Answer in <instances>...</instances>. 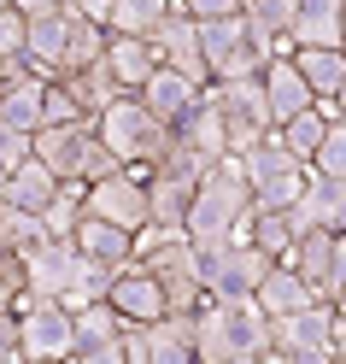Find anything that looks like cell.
Masks as SVG:
<instances>
[{
    "label": "cell",
    "instance_id": "14",
    "mask_svg": "<svg viewBox=\"0 0 346 364\" xmlns=\"http://www.w3.org/2000/svg\"><path fill=\"white\" fill-rule=\"evenodd\" d=\"M71 264H77V247L71 241H41L24 253V294L30 300H59L65 282H71Z\"/></svg>",
    "mask_w": 346,
    "mask_h": 364
},
{
    "label": "cell",
    "instance_id": "4",
    "mask_svg": "<svg viewBox=\"0 0 346 364\" xmlns=\"http://www.w3.org/2000/svg\"><path fill=\"white\" fill-rule=\"evenodd\" d=\"M94 135H100V147L118 159L124 171H153L158 153L171 147V129L158 124L135 95H118V100H112L100 118H94Z\"/></svg>",
    "mask_w": 346,
    "mask_h": 364
},
{
    "label": "cell",
    "instance_id": "23",
    "mask_svg": "<svg viewBox=\"0 0 346 364\" xmlns=\"http://www.w3.org/2000/svg\"><path fill=\"white\" fill-rule=\"evenodd\" d=\"M288 41L293 48H340V0H299Z\"/></svg>",
    "mask_w": 346,
    "mask_h": 364
},
{
    "label": "cell",
    "instance_id": "46",
    "mask_svg": "<svg viewBox=\"0 0 346 364\" xmlns=\"http://www.w3.org/2000/svg\"><path fill=\"white\" fill-rule=\"evenodd\" d=\"M329 353L346 364V317H340V311H335V341H329Z\"/></svg>",
    "mask_w": 346,
    "mask_h": 364
},
{
    "label": "cell",
    "instance_id": "24",
    "mask_svg": "<svg viewBox=\"0 0 346 364\" xmlns=\"http://www.w3.org/2000/svg\"><path fill=\"white\" fill-rule=\"evenodd\" d=\"M65 95H71V106L82 112V118H100V112L118 100V82L106 77V65H88V71H65V77H53Z\"/></svg>",
    "mask_w": 346,
    "mask_h": 364
},
{
    "label": "cell",
    "instance_id": "33",
    "mask_svg": "<svg viewBox=\"0 0 346 364\" xmlns=\"http://www.w3.org/2000/svg\"><path fill=\"white\" fill-rule=\"evenodd\" d=\"M71 317H77V347H106V341H118V335L129 329L106 300H100V306H82V311H71Z\"/></svg>",
    "mask_w": 346,
    "mask_h": 364
},
{
    "label": "cell",
    "instance_id": "22",
    "mask_svg": "<svg viewBox=\"0 0 346 364\" xmlns=\"http://www.w3.org/2000/svg\"><path fill=\"white\" fill-rule=\"evenodd\" d=\"M293 71L306 77L311 88V100H335L340 95V82H346V53L340 48H293Z\"/></svg>",
    "mask_w": 346,
    "mask_h": 364
},
{
    "label": "cell",
    "instance_id": "30",
    "mask_svg": "<svg viewBox=\"0 0 346 364\" xmlns=\"http://www.w3.org/2000/svg\"><path fill=\"white\" fill-rule=\"evenodd\" d=\"M82 223V182H59L53 206L41 212V230H48V241H71Z\"/></svg>",
    "mask_w": 346,
    "mask_h": 364
},
{
    "label": "cell",
    "instance_id": "45",
    "mask_svg": "<svg viewBox=\"0 0 346 364\" xmlns=\"http://www.w3.org/2000/svg\"><path fill=\"white\" fill-rule=\"evenodd\" d=\"M6 6L18 18H48V12H59V0H6Z\"/></svg>",
    "mask_w": 346,
    "mask_h": 364
},
{
    "label": "cell",
    "instance_id": "49",
    "mask_svg": "<svg viewBox=\"0 0 346 364\" xmlns=\"http://www.w3.org/2000/svg\"><path fill=\"white\" fill-rule=\"evenodd\" d=\"M329 306H335V311L346 317V282H340V294H335V300H329Z\"/></svg>",
    "mask_w": 346,
    "mask_h": 364
},
{
    "label": "cell",
    "instance_id": "7",
    "mask_svg": "<svg viewBox=\"0 0 346 364\" xmlns=\"http://www.w3.org/2000/svg\"><path fill=\"white\" fill-rule=\"evenodd\" d=\"M82 218H100L124 235H141L147 230V171H112L106 182H88Z\"/></svg>",
    "mask_w": 346,
    "mask_h": 364
},
{
    "label": "cell",
    "instance_id": "21",
    "mask_svg": "<svg viewBox=\"0 0 346 364\" xmlns=\"http://www.w3.org/2000/svg\"><path fill=\"white\" fill-rule=\"evenodd\" d=\"M317 294L306 288V277H299L293 264H270L264 270V282L252 288V306H259L264 317H288V311H299V306H311Z\"/></svg>",
    "mask_w": 346,
    "mask_h": 364
},
{
    "label": "cell",
    "instance_id": "39",
    "mask_svg": "<svg viewBox=\"0 0 346 364\" xmlns=\"http://www.w3.org/2000/svg\"><path fill=\"white\" fill-rule=\"evenodd\" d=\"M24 159H30V135H18V129L0 124V182H6L18 165H24Z\"/></svg>",
    "mask_w": 346,
    "mask_h": 364
},
{
    "label": "cell",
    "instance_id": "11",
    "mask_svg": "<svg viewBox=\"0 0 346 364\" xmlns=\"http://www.w3.org/2000/svg\"><path fill=\"white\" fill-rule=\"evenodd\" d=\"M329 341H335V306L329 300H311L288 317H270V347L288 358L293 353H329Z\"/></svg>",
    "mask_w": 346,
    "mask_h": 364
},
{
    "label": "cell",
    "instance_id": "27",
    "mask_svg": "<svg viewBox=\"0 0 346 364\" xmlns=\"http://www.w3.org/2000/svg\"><path fill=\"white\" fill-rule=\"evenodd\" d=\"M288 171H306L299 159L282 147V135H264V141H252L247 153H241V176H247V188H259V182H270V176H288Z\"/></svg>",
    "mask_w": 346,
    "mask_h": 364
},
{
    "label": "cell",
    "instance_id": "36",
    "mask_svg": "<svg viewBox=\"0 0 346 364\" xmlns=\"http://www.w3.org/2000/svg\"><path fill=\"white\" fill-rule=\"evenodd\" d=\"M299 194H306V171L270 176V182H259V188H252V212H288Z\"/></svg>",
    "mask_w": 346,
    "mask_h": 364
},
{
    "label": "cell",
    "instance_id": "15",
    "mask_svg": "<svg viewBox=\"0 0 346 364\" xmlns=\"http://www.w3.org/2000/svg\"><path fill=\"white\" fill-rule=\"evenodd\" d=\"M106 77L118 82V95H141V82L158 71V59H153V41L141 36H106Z\"/></svg>",
    "mask_w": 346,
    "mask_h": 364
},
{
    "label": "cell",
    "instance_id": "40",
    "mask_svg": "<svg viewBox=\"0 0 346 364\" xmlns=\"http://www.w3.org/2000/svg\"><path fill=\"white\" fill-rule=\"evenodd\" d=\"M24 53V18H18L12 6H0V59Z\"/></svg>",
    "mask_w": 346,
    "mask_h": 364
},
{
    "label": "cell",
    "instance_id": "41",
    "mask_svg": "<svg viewBox=\"0 0 346 364\" xmlns=\"http://www.w3.org/2000/svg\"><path fill=\"white\" fill-rule=\"evenodd\" d=\"M0 364H24V347H18V317L0 311Z\"/></svg>",
    "mask_w": 346,
    "mask_h": 364
},
{
    "label": "cell",
    "instance_id": "16",
    "mask_svg": "<svg viewBox=\"0 0 346 364\" xmlns=\"http://www.w3.org/2000/svg\"><path fill=\"white\" fill-rule=\"evenodd\" d=\"M24 65H30V77H41V82H53L65 71V12L24 18Z\"/></svg>",
    "mask_w": 346,
    "mask_h": 364
},
{
    "label": "cell",
    "instance_id": "8",
    "mask_svg": "<svg viewBox=\"0 0 346 364\" xmlns=\"http://www.w3.org/2000/svg\"><path fill=\"white\" fill-rule=\"evenodd\" d=\"M200 59H205V77L212 82H247L264 71L259 48L247 41L241 18H223V24H200Z\"/></svg>",
    "mask_w": 346,
    "mask_h": 364
},
{
    "label": "cell",
    "instance_id": "10",
    "mask_svg": "<svg viewBox=\"0 0 346 364\" xmlns=\"http://www.w3.org/2000/svg\"><path fill=\"white\" fill-rule=\"evenodd\" d=\"M147 41H153V59L165 65V71L188 77L194 88L212 82V77H205V59H200V24H194V18L182 12V6H176V12H171V18H165V24H158Z\"/></svg>",
    "mask_w": 346,
    "mask_h": 364
},
{
    "label": "cell",
    "instance_id": "53",
    "mask_svg": "<svg viewBox=\"0 0 346 364\" xmlns=\"http://www.w3.org/2000/svg\"><path fill=\"white\" fill-rule=\"evenodd\" d=\"M0 6H6V0H0Z\"/></svg>",
    "mask_w": 346,
    "mask_h": 364
},
{
    "label": "cell",
    "instance_id": "28",
    "mask_svg": "<svg viewBox=\"0 0 346 364\" xmlns=\"http://www.w3.org/2000/svg\"><path fill=\"white\" fill-rule=\"evenodd\" d=\"M100 59H106V24L65 12V71H88V65H100Z\"/></svg>",
    "mask_w": 346,
    "mask_h": 364
},
{
    "label": "cell",
    "instance_id": "29",
    "mask_svg": "<svg viewBox=\"0 0 346 364\" xmlns=\"http://www.w3.org/2000/svg\"><path fill=\"white\" fill-rule=\"evenodd\" d=\"M106 288H112V270H100V264H88V259L77 253V264H71V282H65V294H59V306H65V311L100 306V300H106Z\"/></svg>",
    "mask_w": 346,
    "mask_h": 364
},
{
    "label": "cell",
    "instance_id": "20",
    "mask_svg": "<svg viewBox=\"0 0 346 364\" xmlns=\"http://www.w3.org/2000/svg\"><path fill=\"white\" fill-rule=\"evenodd\" d=\"M135 100H141V106H147V112H153V118L165 124V129H176V118H182V112H188V106L200 100V88H194L188 77H176V71H165V65H158V71L141 82V95H135Z\"/></svg>",
    "mask_w": 346,
    "mask_h": 364
},
{
    "label": "cell",
    "instance_id": "34",
    "mask_svg": "<svg viewBox=\"0 0 346 364\" xmlns=\"http://www.w3.org/2000/svg\"><path fill=\"white\" fill-rule=\"evenodd\" d=\"M153 176H165V182H176V188H194V182L205 176V159H200L194 147H182L176 135H171V147L158 153V165H153Z\"/></svg>",
    "mask_w": 346,
    "mask_h": 364
},
{
    "label": "cell",
    "instance_id": "2",
    "mask_svg": "<svg viewBox=\"0 0 346 364\" xmlns=\"http://www.w3.org/2000/svg\"><path fill=\"white\" fill-rule=\"evenodd\" d=\"M270 347V317L247 300H205L194 311V358L217 364L229 353H264Z\"/></svg>",
    "mask_w": 346,
    "mask_h": 364
},
{
    "label": "cell",
    "instance_id": "51",
    "mask_svg": "<svg viewBox=\"0 0 346 364\" xmlns=\"http://www.w3.org/2000/svg\"><path fill=\"white\" fill-rule=\"evenodd\" d=\"M30 364H53V358H30Z\"/></svg>",
    "mask_w": 346,
    "mask_h": 364
},
{
    "label": "cell",
    "instance_id": "12",
    "mask_svg": "<svg viewBox=\"0 0 346 364\" xmlns=\"http://www.w3.org/2000/svg\"><path fill=\"white\" fill-rule=\"evenodd\" d=\"M106 306L118 311L124 323L147 329V323H158V317H165V288L153 282L147 264H124L118 277H112V288H106Z\"/></svg>",
    "mask_w": 346,
    "mask_h": 364
},
{
    "label": "cell",
    "instance_id": "18",
    "mask_svg": "<svg viewBox=\"0 0 346 364\" xmlns=\"http://www.w3.org/2000/svg\"><path fill=\"white\" fill-rule=\"evenodd\" d=\"M71 247H77L88 264L112 270V277H118L124 264H135V241H129L124 230H112V223H100V218H82V223H77V235H71Z\"/></svg>",
    "mask_w": 346,
    "mask_h": 364
},
{
    "label": "cell",
    "instance_id": "38",
    "mask_svg": "<svg viewBox=\"0 0 346 364\" xmlns=\"http://www.w3.org/2000/svg\"><path fill=\"white\" fill-rule=\"evenodd\" d=\"M247 0H182V12L194 18V24H223V18H241Z\"/></svg>",
    "mask_w": 346,
    "mask_h": 364
},
{
    "label": "cell",
    "instance_id": "54",
    "mask_svg": "<svg viewBox=\"0 0 346 364\" xmlns=\"http://www.w3.org/2000/svg\"><path fill=\"white\" fill-rule=\"evenodd\" d=\"M176 6H182V0H176Z\"/></svg>",
    "mask_w": 346,
    "mask_h": 364
},
{
    "label": "cell",
    "instance_id": "6",
    "mask_svg": "<svg viewBox=\"0 0 346 364\" xmlns=\"http://www.w3.org/2000/svg\"><path fill=\"white\" fill-rule=\"evenodd\" d=\"M270 259L247 241H217V247H200V288L205 300H247L252 288L264 282Z\"/></svg>",
    "mask_w": 346,
    "mask_h": 364
},
{
    "label": "cell",
    "instance_id": "9",
    "mask_svg": "<svg viewBox=\"0 0 346 364\" xmlns=\"http://www.w3.org/2000/svg\"><path fill=\"white\" fill-rule=\"evenodd\" d=\"M282 264H293L299 277H306V288L317 294V300H335L340 282H346V235H335V230H311V235L293 241V253H288Z\"/></svg>",
    "mask_w": 346,
    "mask_h": 364
},
{
    "label": "cell",
    "instance_id": "31",
    "mask_svg": "<svg viewBox=\"0 0 346 364\" xmlns=\"http://www.w3.org/2000/svg\"><path fill=\"white\" fill-rule=\"evenodd\" d=\"M323 129H329V118H323L317 106H306V112H299V118H288V124H276L282 147L299 159V165H311V153H317V141H323Z\"/></svg>",
    "mask_w": 346,
    "mask_h": 364
},
{
    "label": "cell",
    "instance_id": "47",
    "mask_svg": "<svg viewBox=\"0 0 346 364\" xmlns=\"http://www.w3.org/2000/svg\"><path fill=\"white\" fill-rule=\"evenodd\" d=\"M329 358H335V353H293L288 364H329Z\"/></svg>",
    "mask_w": 346,
    "mask_h": 364
},
{
    "label": "cell",
    "instance_id": "52",
    "mask_svg": "<svg viewBox=\"0 0 346 364\" xmlns=\"http://www.w3.org/2000/svg\"><path fill=\"white\" fill-rule=\"evenodd\" d=\"M329 364H340V358H329Z\"/></svg>",
    "mask_w": 346,
    "mask_h": 364
},
{
    "label": "cell",
    "instance_id": "42",
    "mask_svg": "<svg viewBox=\"0 0 346 364\" xmlns=\"http://www.w3.org/2000/svg\"><path fill=\"white\" fill-rule=\"evenodd\" d=\"M65 364H124V347L118 341H106V347H77Z\"/></svg>",
    "mask_w": 346,
    "mask_h": 364
},
{
    "label": "cell",
    "instance_id": "5",
    "mask_svg": "<svg viewBox=\"0 0 346 364\" xmlns=\"http://www.w3.org/2000/svg\"><path fill=\"white\" fill-rule=\"evenodd\" d=\"M12 317H18V347H24V364H30V358L65 364V358L77 353V317L65 311L59 300H30V294H18Z\"/></svg>",
    "mask_w": 346,
    "mask_h": 364
},
{
    "label": "cell",
    "instance_id": "13",
    "mask_svg": "<svg viewBox=\"0 0 346 364\" xmlns=\"http://www.w3.org/2000/svg\"><path fill=\"white\" fill-rule=\"evenodd\" d=\"M171 135H176L182 147H194L205 165L229 159V147H223V112H217V95H212V88H200V100L176 118V129H171Z\"/></svg>",
    "mask_w": 346,
    "mask_h": 364
},
{
    "label": "cell",
    "instance_id": "37",
    "mask_svg": "<svg viewBox=\"0 0 346 364\" xmlns=\"http://www.w3.org/2000/svg\"><path fill=\"white\" fill-rule=\"evenodd\" d=\"M41 124H82V112L71 106V95H65L59 82L41 88Z\"/></svg>",
    "mask_w": 346,
    "mask_h": 364
},
{
    "label": "cell",
    "instance_id": "1",
    "mask_svg": "<svg viewBox=\"0 0 346 364\" xmlns=\"http://www.w3.org/2000/svg\"><path fill=\"white\" fill-rule=\"evenodd\" d=\"M247 212H252V188L241 176V159H217V165H205V176L194 182L182 235H188L194 247H217V241H229L247 223Z\"/></svg>",
    "mask_w": 346,
    "mask_h": 364
},
{
    "label": "cell",
    "instance_id": "25",
    "mask_svg": "<svg viewBox=\"0 0 346 364\" xmlns=\"http://www.w3.org/2000/svg\"><path fill=\"white\" fill-rule=\"evenodd\" d=\"M188 200H194V188H176V182H165V176L147 171V223H153V230L182 235V223H188Z\"/></svg>",
    "mask_w": 346,
    "mask_h": 364
},
{
    "label": "cell",
    "instance_id": "43",
    "mask_svg": "<svg viewBox=\"0 0 346 364\" xmlns=\"http://www.w3.org/2000/svg\"><path fill=\"white\" fill-rule=\"evenodd\" d=\"M59 12H71V18H94V24H106V18H112V0H59Z\"/></svg>",
    "mask_w": 346,
    "mask_h": 364
},
{
    "label": "cell",
    "instance_id": "19",
    "mask_svg": "<svg viewBox=\"0 0 346 364\" xmlns=\"http://www.w3.org/2000/svg\"><path fill=\"white\" fill-rule=\"evenodd\" d=\"M53 194H59V176H53L48 165H41L36 153H30L24 165H18V171L6 176V182H0V200H6V206H18V212H36V218L53 206Z\"/></svg>",
    "mask_w": 346,
    "mask_h": 364
},
{
    "label": "cell",
    "instance_id": "17",
    "mask_svg": "<svg viewBox=\"0 0 346 364\" xmlns=\"http://www.w3.org/2000/svg\"><path fill=\"white\" fill-rule=\"evenodd\" d=\"M259 88H264L270 124H288V118H299V112L311 106V88H306V77L293 71V59H264V71H259Z\"/></svg>",
    "mask_w": 346,
    "mask_h": 364
},
{
    "label": "cell",
    "instance_id": "26",
    "mask_svg": "<svg viewBox=\"0 0 346 364\" xmlns=\"http://www.w3.org/2000/svg\"><path fill=\"white\" fill-rule=\"evenodd\" d=\"M171 12H176V0H112L106 36H141V41H147Z\"/></svg>",
    "mask_w": 346,
    "mask_h": 364
},
{
    "label": "cell",
    "instance_id": "3",
    "mask_svg": "<svg viewBox=\"0 0 346 364\" xmlns=\"http://www.w3.org/2000/svg\"><path fill=\"white\" fill-rule=\"evenodd\" d=\"M30 153L48 165L59 182H106L112 171H124L118 159H112L100 147V135H94V118H82V124H41L30 135Z\"/></svg>",
    "mask_w": 346,
    "mask_h": 364
},
{
    "label": "cell",
    "instance_id": "50",
    "mask_svg": "<svg viewBox=\"0 0 346 364\" xmlns=\"http://www.w3.org/2000/svg\"><path fill=\"white\" fill-rule=\"evenodd\" d=\"M340 53H346V0H340Z\"/></svg>",
    "mask_w": 346,
    "mask_h": 364
},
{
    "label": "cell",
    "instance_id": "32",
    "mask_svg": "<svg viewBox=\"0 0 346 364\" xmlns=\"http://www.w3.org/2000/svg\"><path fill=\"white\" fill-rule=\"evenodd\" d=\"M48 241V230H41V218L36 212H18L0 200V253H30V247Z\"/></svg>",
    "mask_w": 346,
    "mask_h": 364
},
{
    "label": "cell",
    "instance_id": "44",
    "mask_svg": "<svg viewBox=\"0 0 346 364\" xmlns=\"http://www.w3.org/2000/svg\"><path fill=\"white\" fill-rule=\"evenodd\" d=\"M329 230L346 235V182H329Z\"/></svg>",
    "mask_w": 346,
    "mask_h": 364
},
{
    "label": "cell",
    "instance_id": "48",
    "mask_svg": "<svg viewBox=\"0 0 346 364\" xmlns=\"http://www.w3.org/2000/svg\"><path fill=\"white\" fill-rule=\"evenodd\" d=\"M217 364H259V353H229V358H217Z\"/></svg>",
    "mask_w": 346,
    "mask_h": 364
},
{
    "label": "cell",
    "instance_id": "35",
    "mask_svg": "<svg viewBox=\"0 0 346 364\" xmlns=\"http://www.w3.org/2000/svg\"><path fill=\"white\" fill-rule=\"evenodd\" d=\"M306 171L323 176V182H346V124H329V129H323V141H317V153H311Z\"/></svg>",
    "mask_w": 346,
    "mask_h": 364
}]
</instances>
